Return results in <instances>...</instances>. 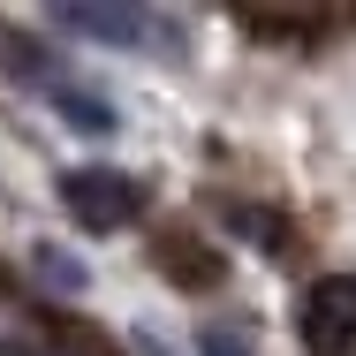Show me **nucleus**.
Returning <instances> with one entry per match:
<instances>
[{"label": "nucleus", "instance_id": "nucleus-2", "mask_svg": "<svg viewBox=\"0 0 356 356\" xmlns=\"http://www.w3.org/2000/svg\"><path fill=\"white\" fill-rule=\"evenodd\" d=\"M303 349L311 356H349L356 349V273H326L303 303Z\"/></svg>", "mask_w": 356, "mask_h": 356}, {"label": "nucleus", "instance_id": "nucleus-5", "mask_svg": "<svg viewBox=\"0 0 356 356\" xmlns=\"http://www.w3.org/2000/svg\"><path fill=\"white\" fill-rule=\"evenodd\" d=\"M197 349L205 356H258V326L250 318H205L197 326Z\"/></svg>", "mask_w": 356, "mask_h": 356}, {"label": "nucleus", "instance_id": "nucleus-3", "mask_svg": "<svg viewBox=\"0 0 356 356\" xmlns=\"http://www.w3.org/2000/svg\"><path fill=\"white\" fill-rule=\"evenodd\" d=\"M61 23L83 31V38H106V46H159V38H175V31H159L137 8H61Z\"/></svg>", "mask_w": 356, "mask_h": 356}, {"label": "nucleus", "instance_id": "nucleus-1", "mask_svg": "<svg viewBox=\"0 0 356 356\" xmlns=\"http://www.w3.org/2000/svg\"><path fill=\"white\" fill-rule=\"evenodd\" d=\"M61 205L76 213V227L114 235V227H129V220L144 213V190H137V175H114V167H76L69 182H61Z\"/></svg>", "mask_w": 356, "mask_h": 356}, {"label": "nucleus", "instance_id": "nucleus-4", "mask_svg": "<svg viewBox=\"0 0 356 356\" xmlns=\"http://www.w3.org/2000/svg\"><path fill=\"white\" fill-rule=\"evenodd\" d=\"M46 91H54V106L69 114L76 129H91V137H99V129H114V99H91V91H76V83H61V76H54Z\"/></svg>", "mask_w": 356, "mask_h": 356}, {"label": "nucleus", "instance_id": "nucleus-7", "mask_svg": "<svg viewBox=\"0 0 356 356\" xmlns=\"http://www.w3.org/2000/svg\"><path fill=\"white\" fill-rule=\"evenodd\" d=\"M38 273H54V281H61V288H76V281H83V273H76L69 258H54V250H38Z\"/></svg>", "mask_w": 356, "mask_h": 356}, {"label": "nucleus", "instance_id": "nucleus-6", "mask_svg": "<svg viewBox=\"0 0 356 356\" xmlns=\"http://www.w3.org/2000/svg\"><path fill=\"white\" fill-rule=\"evenodd\" d=\"M227 220H235V227H250V235H258V250H281L288 243V227L273 213H258V205H227Z\"/></svg>", "mask_w": 356, "mask_h": 356}]
</instances>
